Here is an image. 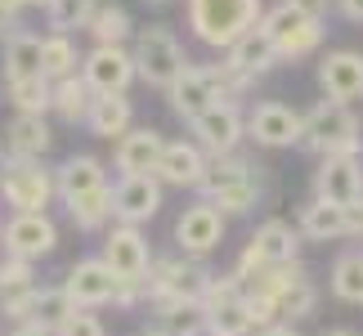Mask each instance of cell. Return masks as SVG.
Here are the masks:
<instances>
[{
    "instance_id": "obj_1",
    "label": "cell",
    "mask_w": 363,
    "mask_h": 336,
    "mask_svg": "<svg viewBox=\"0 0 363 336\" xmlns=\"http://www.w3.org/2000/svg\"><path fill=\"white\" fill-rule=\"evenodd\" d=\"M184 18L206 50L229 54L264 18V0H184Z\"/></svg>"
},
{
    "instance_id": "obj_2",
    "label": "cell",
    "mask_w": 363,
    "mask_h": 336,
    "mask_svg": "<svg viewBox=\"0 0 363 336\" xmlns=\"http://www.w3.org/2000/svg\"><path fill=\"white\" fill-rule=\"evenodd\" d=\"M198 198L211 202L220 215H251L260 202V166L242 157V152H229V157H211L206 162V175L198 184Z\"/></svg>"
},
{
    "instance_id": "obj_3",
    "label": "cell",
    "mask_w": 363,
    "mask_h": 336,
    "mask_svg": "<svg viewBox=\"0 0 363 336\" xmlns=\"http://www.w3.org/2000/svg\"><path fill=\"white\" fill-rule=\"evenodd\" d=\"M301 148H310L314 157H359L363 152V125L350 112V103L318 99L310 112H305Z\"/></svg>"
},
{
    "instance_id": "obj_4",
    "label": "cell",
    "mask_w": 363,
    "mask_h": 336,
    "mask_svg": "<svg viewBox=\"0 0 363 336\" xmlns=\"http://www.w3.org/2000/svg\"><path fill=\"white\" fill-rule=\"evenodd\" d=\"M0 198L13 215H45V206L59 198L54 171L36 157H9L0 162Z\"/></svg>"
},
{
    "instance_id": "obj_5",
    "label": "cell",
    "mask_w": 363,
    "mask_h": 336,
    "mask_svg": "<svg viewBox=\"0 0 363 336\" xmlns=\"http://www.w3.org/2000/svg\"><path fill=\"white\" fill-rule=\"evenodd\" d=\"M130 54H135L139 81L152 86V90H171L179 81V72L189 67L184 45H179V36L171 27H139L135 40H130Z\"/></svg>"
},
{
    "instance_id": "obj_6",
    "label": "cell",
    "mask_w": 363,
    "mask_h": 336,
    "mask_svg": "<svg viewBox=\"0 0 363 336\" xmlns=\"http://www.w3.org/2000/svg\"><path fill=\"white\" fill-rule=\"evenodd\" d=\"M211 269L193 256H152L148 264V305H175V301H206Z\"/></svg>"
},
{
    "instance_id": "obj_7",
    "label": "cell",
    "mask_w": 363,
    "mask_h": 336,
    "mask_svg": "<svg viewBox=\"0 0 363 336\" xmlns=\"http://www.w3.org/2000/svg\"><path fill=\"white\" fill-rule=\"evenodd\" d=\"M260 32L274 40L278 63H301V59H310V54H318V45H323V23L305 18V13H296L291 5L264 9Z\"/></svg>"
},
{
    "instance_id": "obj_8",
    "label": "cell",
    "mask_w": 363,
    "mask_h": 336,
    "mask_svg": "<svg viewBox=\"0 0 363 336\" xmlns=\"http://www.w3.org/2000/svg\"><path fill=\"white\" fill-rule=\"evenodd\" d=\"M301 260V229H291L287 220H264L251 242L242 247L238 256V278H251L260 269H278V264H296Z\"/></svg>"
},
{
    "instance_id": "obj_9",
    "label": "cell",
    "mask_w": 363,
    "mask_h": 336,
    "mask_svg": "<svg viewBox=\"0 0 363 336\" xmlns=\"http://www.w3.org/2000/svg\"><path fill=\"white\" fill-rule=\"evenodd\" d=\"M189 130H193V144L206 157H229L247 139V112H242V103H216L198 121H189Z\"/></svg>"
},
{
    "instance_id": "obj_10",
    "label": "cell",
    "mask_w": 363,
    "mask_h": 336,
    "mask_svg": "<svg viewBox=\"0 0 363 336\" xmlns=\"http://www.w3.org/2000/svg\"><path fill=\"white\" fill-rule=\"evenodd\" d=\"M99 256H104V264L121 278V283H130V287H144L148 283L152 251H148V237L139 233L135 224H113L108 237H104V251H99Z\"/></svg>"
},
{
    "instance_id": "obj_11",
    "label": "cell",
    "mask_w": 363,
    "mask_h": 336,
    "mask_svg": "<svg viewBox=\"0 0 363 336\" xmlns=\"http://www.w3.org/2000/svg\"><path fill=\"white\" fill-rule=\"evenodd\" d=\"M81 77H86V86L94 94H125L139 81L130 45H94V50H86Z\"/></svg>"
},
{
    "instance_id": "obj_12",
    "label": "cell",
    "mask_w": 363,
    "mask_h": 336,
    "mask_svg": "<svg viewBox=\"0 0 363 336\" xmlns=\"http://www.w3.org/2000/svg\"><path fill=\"white\" fill-rule=\"evenodd\" d=\"M301 130H305V112L278 103V99H260L247 112V139L260 148H291V144H301Z\"/></svg>"
},
{
    "instance_id": "obj_13",
    "label": "cell",
    "mask_w": 363,
    "mask_h": 336,
    "mask_svg": "<svg viewBox=\"0 0 363 336\" xmlns=\"http://www.w3.org/2000/svg\"><path fill=\"white\" fill-rule=\"evenodd\" d=\"M314 198L359 211V206H363V162L359 157H318Z\"/></svg>"
},
{
    "instance_id": "obj_14",
    "label": "cell",
    "mask_w": 363,
    "mask_h": 336,
    "mask_svg": "<svg viewBox=\"0 0 363 336\" xmlns=\"http://www.w3.org/2000/svg\"><path fill=\"white\" fill-rule=\"evenodd\" d=\"M117 287L121 278L104 264V256H86L67 269V283L63 291L72 296L77 310H99V305H117Z\"/></svg>"
},
{
    "instance_id": "obj_15",
    "label": "cell",
    "mask_w": 363,
    "mask_h": 336,
    "mask_svg": "<svg viewBox=\"0 0 363 336\" xmlns=\"http://www.w3.org/2000/svg\"><path fill=\"white\" fill-rule=\"evenodd\" d=\"M162 179L157 175H117L113 184V220L117 224H148L162 211Z\"/></svg>"
},
{
    "instance_id": "obj_16",
    "label": "cell",
    "mask_w": 363,
    "mask_h": 336,
    "mask_svg": "<svg viewBox=\"0 0 363 336\" xmlns=\"http://www.w3.org/2000/svg\"><path fill=\"white\" fill-rule=\"evenodd\" d=\"M175 242H179V251H184V256H193V260L211 256V251L225 242V215H220L211 202L198 198L193 206H184V211H179V220H175Z\"/></svg>"
},
{
    "instance_id": "obj_17",
    "label": "cell",
    "mask_w": 363,
    "mask_h": 336,
    "mask_svg": "<svg viewBox=\"0 0 363 336\" xmlns=\"http://www.w3.org/2000/svg\"><path fill=\"white\" fill-rule=\"evenodd\" d=\"M0 242H5V256H18V260L36 264L59 247V224L50 220V211L45 215H9Z\"/></svg>"
},
{
    "instance_id": "obj_18",
    "label": "cell",
    "mask_w": 363,
    "mask_h": 336,
    "mask_svg": "<svg viewBox=\"0 0 363 336\" xmlns=\"http://www.w3.org/2000/svg\"><path fill=\"white\" fill-rule=\"evenodd\" d=\"M296 229L310 242H341V237H363V215L350 211V206H332V202L310 198L301 206Z\"/></svg>"
},
{
    "instance_id": "obj_19",
    "label": "cell",
    "mask_w": 363,
    "mask_h": 336,
    "mask_svg": "<svg viewBox=\"0 0 363 336\" xmlns=\"http://www.w3.org/2000/svg\"><path fill=\"white\" fill-rule=\"evenodd\" d=\"M36 291H40V283H36L32 260H18V256H5V260H0V314H5L13 327L27 323Z\"/></svg>"
},
{
    "instance_id": "obj_20",
    "label": "cell",
    "mask_w": 363,
    "mask_h": 336,
    "mask_svg": "<svg viewBox=\"0 0 363 336\" xmlns=\"http://www.w3.org/2000/svg\"><path fill=\"white\" fill-rule=\"evenodd\" d=\"M318 86L332 103H354L363 99V54L359 50H332L318 59Z\"/></svg>"
},
{
    "instance_id": "obj_21",
    "label": "cell",
    "mask_w": 363,
    "mask_h": 336,
    "mask_svg": "<svg viewBox=\"0 0 363 336\" xmlns=\"http://www.w3.org/2000/svg\"><path fill=\"white\" fill-rule=\"evenodd\" d=\"M54 189H59V202H77L86 193H99L108 189V166L94 157V152H72L54 166Z\"/></svg>"
},
{
    "instance_id": "obj_22",
    "label": "cell",
    "mask_w": 363,
    "mask_h": 336,
    "mask_svg": "<svg viewBox=\"0 0 363 336\" xmlns=\"http://www.w3.org/2000/svg\"><path fill=\"white\" fill-rule=\"evenodd\" d=\"M166 139L162 130H148V125H135L130 135H121L113 144V171L117 175H152L162 162Z\"/></svg>"
},
{
    "instance_id": "obj_23",
    "label": "cell",
    "mask_w": 363,
    "mask_h": 336,
    "mask_svg": "<svg viewBox=\"0 0 363 336\" xmlns=\"http://www.w3.org/2000/svg\"><path fill=\"white\" fill-rule=\"evenodd\" d=\"M206 152L193 144V139H166V148H162V162H157V175L162 184H171V189H198L202 184V175H206Z\"/></svg>"
},
{
    "instance_id": "obj_24",
    "label": "cell",
    "mask_w": 363,
    "mask_h": 336,
    "mask_svg": "<svg viewBox=\"0 0 363 336\" xmlns=\"http://www.w3.org/2000/svg\"><path fill=\"white\" fill-rule=\"evenodd\" d=\"M166 99H171L175 117H184V121H198L206 108L225 103V99H220V90H216V81H211V72H206V67H193V63L179 72L175 86L166 90Z\"/></svg>"
},
{
    "instance_id": "obj_25",
    "label": "cell",
    "mask_w": 363,
    "mask_h": 336,
    "mask_svg": "<svg viewBox=\"0 0 363 336\" xmlns=\"http://www.w3.org/2000/svg\"><path fill=\"white\" fill-rule=\"evenodd\" d=\"M40 40H45V36L23 32V27L5 36V50H0V81H5V86L45 77V72H40Z\"/></svg>"
},
{
    "instance_id": "obj_26",
    "label": "cell",
    "mask_w": 363,
    "mask_h": 336,
    "mask_svg": "<svg viewBox=\"0 0 363 336\" xmlns=\"http://www.w3.org/2000/svg\"><path fill=\"white\" fill-rule=\"evenodd\" d=\"M54 144V130L45 117H32V112H13V121L5 125V152L9 157H45Z\"/></svg>"
},
{
    "instance_id": "obj_27",
    "label": "cell",
    "mask_w": 363,
    "mask_h": 336,
    "mask_svg": "<svg viewBox=\"0 0 363 336\" xmlns=\"http://www.w3.org/2000/svg\"><path fill=\"white\" fill-rule=\"evenodd\" d=\"M86 130L94 139H117L121 135H130L135 130V103L125 99V94H99L90 108V117H86Z\"/></svg>"
},
{
    "instance_id": "obj_28",
    "label": "cell",
    "mask_w": 363,
    "mask_h": 336,
    "mask_svg": "<svg viewBox=\"0 0 363 336\" xmlns=\"http://www.w3.org/2000/svg\"><path fill=\"white\" fill-rule=\"evenodd\" d=\"M152 332L157 336H206V305L202 301L152 305Z\"/></svg>"
},
{
    "instance_id": "obj_29",
    "label": "cell",
    "mask_w": 363,
    "mask_h": 336,
    "mask_svg": "<svg viewBox=\"0 0 363 336\" xmlns=\"http://www.w3.org/2000/svg\"><path fill=\"white\" fill-rule=\"evenodd\" d=\"M225 59H229L233 67H238L242 77L260 81L264 72H274V67H278V50H274V40H269V36H264L260 27H256V32H247V36L238 40V45H233V50L225 54Z\"/></svg>"
},
{
    "instance_id": "obj_30",
    "label": "cell",
    "mask_w": 363,
    "mask_h": 336,
    "mask_svg": "<svg viewBox=\"0 0 363 336\" xmlns=\"http://www.w3.org/2000/svg\"><path fill=\"white\" fill-rule=\"evenodd\" d=\"M81 59L86 54L77 50L72 36L63 32H45V40H40V72H45V81H67L81 72Z\"/></svg>"
},
{
    "instance_id": "obj_31",
    "label": "cell",
    "mask_w": 363,
    "mask_h": 336,
    "mask_svg": "<svg viewBox=\"0 0 363 336\" xmlns=\"http://www.w3.org/2000/svg\"><path fill=\"white\" fill-rule=\"evenodd\" d=\"M94 99H99V94L86 86V77H81V72L67 77V81H54V117L67 121V125H86Z\"/></svg>"
},
{
    "instance_id": "obj_32",
    "label": "cell",
    "mask_w": 363,
    "mask_h": 336,
    "mask_svg": "<svg viewBox=\"0 0 363 336\" xmlns=\"http://www.w3.org/2000/svg\"><path fill=\"white\" fill-rule=\"evenodd\" d=\"M328 287L332 296L345 301V305H363V247H350L332 260V274H328Z\"/></svg>"
},
{
    "instance_id": "obj_33",
    "label": "cell",
    "mask_w": 363,
    "mask_h": 336,
    "mask_svg": "<svg viewBox=\"0 0 363 336\" xmlns=\"http://www.w3.org/2000/svg\"><path fill=\"white\" fill-rule=\"evenodd\" d=\"M135 32L139 27H135L125 5H99V13H94V23H90L94 45H125V40H135Z\"/></svg>"
},
{
    "instance_id": "obj_34",
    "label": "cell",
    "mask_w": 363,
    "mask_h": 336,
    "mask_svg": "<svg viewBox=\"0 0 363 336\" xmlns=\"http://www.w3.org/2000/svg\"><path fill=\"white\" fill-rule=\"evenodd\" d=\"M99 5H104V0H54V5L45 9L50 32H63V36L90 32V23H94V13H99Z\"/></svg>"
},
{
    "instance_id": "obj_35",
    "label": "cell",
    "mask_w": 363,
    "mask_h": 336,
    "mask_svg": "<svg viewBox=\"0 0 363 336\" xmlns=\"http://www.w3.org/2000/svg\"><path fill=\"white\" fill-rule=\"evenodd\" d=\"M206 336H256V323L247 314V301H225L206 305Z\"/></svg>"
},
{
    "instance_id": "obj_36",
    "label": "cell",
    "mask_w": 363,
    "mask_h": 336,
    "mask_svg": "<svg viewBox=\"0 0 363 336\" xmlns=\"http://www.w3.org/2000/svg\"><path fill=\"white\" fill-rule=\"evenodd\" d=\"M67 215H72V224L86 229V233H99L104 224H113V184L99 189V193H86V198H77V202H67Z\"/></svg>"
},
{
    "instance_id": "obj_37",
    "label": "cell",
    "mask_w": 363,
    "mask_h": 336,
    "mask_svg": "<svg viewBox=\"0 0 363 336\" xmlns=\"http://www.w3.org/2000/svg\"><path fill=\"white\" fill-rule=\"evenodd\" d=\"M72 310H77V305H72V296H67L63 287H40L36 301H32V314H27V323H36V327H45V332H59L63 318L72 314Z\"/></svg>"
},
{
    "instance_id": "obj_38",
    "label": "cell",
    "mask_w": 363,
    "mask_h": 336,
    "mask_svg": "<svg viewBox=\"0 0 363 336\" xmlns=\"http://www.w3.org/2000/svg\"><path fill=\"white\" fill-rule=\"evenodd\" d=\"M9 90V103L13 112H32V117H50L54 112V81L45 77H36V81H13Z\"/></svg>"
},
{
    "instance_id": "obj_39",
    "label": "cell",
    "mask_w": 363,
    "mask_h": 336,
    "mask_svg": "<svg viewBox=\"0 0 363 336\" xmlns=\"http://www.w3.org/2000/svg\"><path fill=\"white\" fill-rule=\"evenodd\" d=\"M206 72H211V81H216V90H220V99H225V103H242V94H247L251 86H256V81L242 77V72H238V67H233L229 59H225V63H211Z\"/></svg>"
},
{
    "instance_id": "obj_40",
    "label": "cell",
    "mask_w": 363,
    "mask_h": 336,
    "mask_svg": "<svg viewBox=\"0 0 363 336\" xmlns=\"http://www.w3.org/2000/svg\"><path fill=\"white\" fill-rule=\"evenodd\" d=\"M54 336H108V327L99 323V314H90V310H72Z\"/></svg>"
},
{
    "instance_id": "obj_41",
    "label": "cell",
    "mask_w": 363,
    "mask_h": 336,
    "mask_svg": "<svg viewBox=\"0 0 363 336\" xmlns=\"http://www.w3.org/2000/svg\"><path fill=\"white\" fill-rule=\"evenodd\" d=\"M283 5H291L296 13H305V18H318V23H323V13L337 5V0H283Z\"/></svg>"
},
{
    "instance_id": "obj_42",
    "label": "cell",
    "mask_w": 363,
    "mask_h": 336,
    "mask_svg": "<svg viewBox=\"0 0 363 336\" xmlns=\"http://www.w3.org/2000/svg\"><path fill=\"white\" fill-rule=\"evenodd\" d=\"M23 9H27V0H0V32H18Z\"/></svg>"
},
{
    "instance_id": "obj_43",
    "label": "cell",
    "mask_w": 363,
    "mask_h": 336,
    "mask_svg": "<svg viewBox=\"0 0 363 336\" xmlns=\"http://www.w3.org/2000/svg\"><path fill=\"white\" fill-rule=\"evenodd\" d=\"M337 9H341L350 23H363V0H337Z\"/></svg>"
},
{
    "instance_id": "obj_44",
    "label": "cell",
    "mask_w": 363,
    "mask_h": 336,
    "mask_svg": "<svg viewBox=\"0 0 363 336\" xmlns=\"http://www.w3.org/2000/svg\"><path fill=\"white\" fill-rule=\"evenodd\" d=\"M256 336H301L296 323H269V327H260Z\"/></svg>"
},
{
    "instance_id": "obj_45",
    "label": "cell",
    "mask_w": 363,
    "mask_h": 336,
    "mask_svg": "<svg viewBox=\"0 0 363 336\" xmlns=\"http://www.w3.org/2000/svg\"><path fill=\"white\" fill-rule=\"evenodd\" d=\"M9 336H54V332H45V327H36V323H18Z\"/></svg>"
},
{
    "instance_id": "obj_46",
    "label": "cell",
    "mask_w": 363,
    "mask_h": 336,
    "mask_svg": "<svg viewBox=\"0 0 363 336\" xmlns=\"http://www.w3.org/2000/svg\"><path fill=\"white\" fill-rule=\"evenodd\" d=\"M323 336H359V332H350V327H332V332H323Z\"/></svg>"
},
{
    "instance_id": "obj_47",
    "label": "cell",
    "mask_w": 363,
    "mask_h": 336,
    "mask_svg": "<svg viewBox=\"0 0 363 336\" xmlns=\"http://www.w3.org/2000/svg\"><path fill=\"white\" fill-rule=\"evenodd\" d=\"M27 5H36V9H50V5H54V0H27Z\"/></svg>"
},
{
    "instance_id": "obj_48",
    "label": "cell",
    "mask_w": 363,
    "mask_h": 336,
    "mask_svg": "<svg viewBox=\"0 0 363 336\" xmlns=\"http://www.w3.org/2000/svg\"><path fill=\"white\" fill-rule=\"evenodd\" d=\"M144 5H171V0H144Z\"/></svg>"
},
{
    "instance_id": "obj_49",
    "label": "cell",
    "mask_w": 363,
    "mask_h": 336,
    "mask_svg": "<svg viewBox=\"0 0 363 336\" xmlns=\"http://www.w3.org/2000/svg\"><path fill=\"white\" fill-rule=\"evenodd\" d=\"M135 336H157V332H135Z\"/></svg>"
},
{
    "instance_id": "obj_50",
    "label": "cell",
    "mask_w": 363,
    "mask_h": 336,
    "mask_svg": "<svg viewBox=\"0 0 363 336\" xmlns=\"http://www.w3.org/2000/svg\"><path fill=\"white\" fill-rule=\"evenodd\" d=\"M0 162H5V144H0Z\"/></svg>"
},
{
    "instance_id": "obj_51",
    "label": "cell",
    "mask_w": 363,
    "mask_h": 336,
    "mask_svg": "<svg viewBox=\"0 0 363 336\" xmlns=\"http://www.w3.org/2000/svg\"><path fill=\"white\" fill-rule=\"evenodd\" d=\"M0 233H5V220H0Z\"/></svg>"
},
{
    "instance_id": "obj_52",
    "label": "cell",
    "mask_w": 363,
    "mask_h": 336,
    "mask_svg": "<svg viewBox=\"0 0 363 336\" xmlns=\"http://www.w3.org/2000/svg\"><path fill=\"white\" fill-rule=\"evenodd\" d=\"M359 215H363V206H359Z\"/></svg>"
},
{
    "instance_id": "obj_53",
    "label": "cell",
    "mask_w": 363,
    "mask_h": 336,
    "mask_svg": "<svg viewBox=\"0 0 363 336\" xmlns=\"http://www.w3.org/2000/svg\"><path fill=\"white\" fill-rule=\"evenodd\" d=\"M0 336H5V332H0Z\"/></svg>"
}]
</instances>
